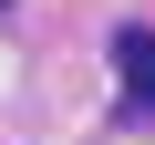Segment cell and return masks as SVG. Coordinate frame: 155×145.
Segmentation results:
<instances>
[{
	"instance_id": "cell-1",
	"label": "cell",
	"mask_w": 155,
	"mask_h": 145,
	"mask_svg": "<svg viewBox=\"0 0 155 145\" xmlns=\"http://www.w3.org/2000/svg\"><path fill=\"white\" fill-rule=\"evenodd\" d=\"M114 72L134 104H155V31H114Z\"/></svg>"
}]
</instances>
